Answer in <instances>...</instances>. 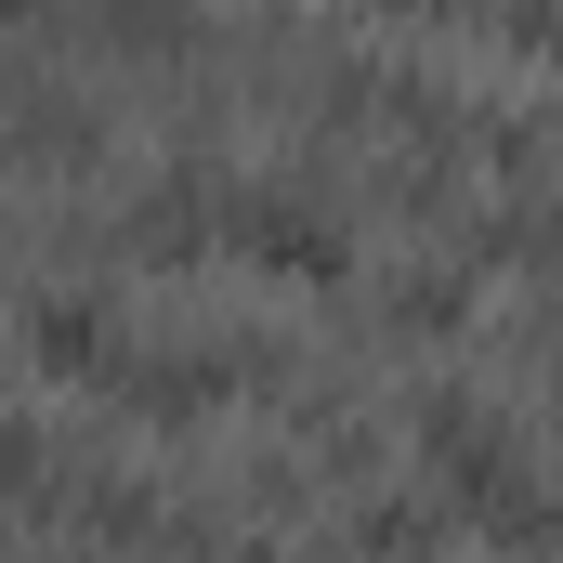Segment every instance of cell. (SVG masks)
<instances>
[{"label":"cell","instance_id":"7a4b0ae2","mask_svg":"<svg viewBox=\"0 0 563 563\" xmlns=\"http://www.w3.org/2000/svg\"><path fill=\"white\" fill-rule=\"evenodd\" d=\"M0 485H40V445L26 432H0Z\"/></svg>","mask_w":563,"mask_h":563},{"label":"cell","instance_id":"6da1fadb","mask_svg":"<svg viewBox=\"0 0 563 563\" xmlns=\"http://www.w3.org/2000/svg\"><path fill=\"white\" fill-rule=\"evenodd\" d=\"M26 341H40V367H92V354H106V314H92V301H40Z\"/></svg>","mask_w":563,"mask_h":563}]
</instances>
